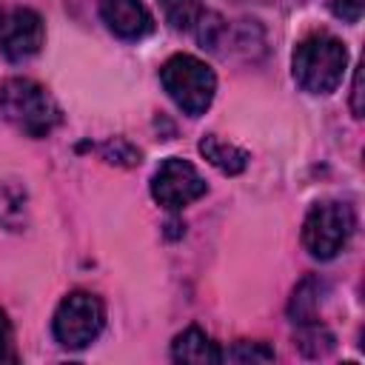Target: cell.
I'll use <instances>...</instances> for the list:
<instances>
[{"label":"cell","mask_w":365,"mask_h":365,"mask_svg":"<svg viewBox=\"0 0 365 365\" xmlns=\"http://www.w3.org/2000/svg\"><path fill=\"white\" fill-rule=\"evenodd\" d=\"M194 29H197L200 43H202V46H208V48H217V46L222 43V37L228 34V23H225L217 11H202Z\"/></svg>","instance_id":"15"},{"label":"cell","mask_w":365,"mask_h":365,"mask_svg":"<svg viewBox=\"0 0 365 365\" xmlns=\"http://www.w3.org/2000/svg\"><path fill=\"white\" fill-rule=\"evenodd\" d=\"M200 154H202L214 168H220L222 174H231V177L240 174V171H245V165H248V151H242V148H237V145L220 140L217 134H205V137L200 140Z\"/></svg>","instance_id":"10"},{"label":"cell","mask_w":365,"mask_h":365,"mask_svg":"<svg viewBox=\"0 0 365 365\" xmlns=\"http://www.w3.org/2000/svg\"><path fill=\"white\" fill-rule=\"evenodd\" d=\"M3 362H17V348H14L11 322H9L6 311L0 308V365H3Z\"/></svg>","instance_id":"17"},{"label":"cell","mask_w":365,"mask_h":365,"mask_svg":"<svg viewBox=\"0 0 365 365\" xmlns=\"http://www.w3.org/2000/svg\"><path fill=\"white\" fill-rule=\"evenodd\" d=\"M43 17L34 9H14L0 20V51L11 63H23L43 48Z\"/></svg>","instance_id":"7"},{"label":"cell","mask_w":365,"mask_h":365,"mask_svg":"<svg viewBox=\"0 0 365 365\" xmlns=\"http://www.w3.org/2000/svg\"><path fill=\"white\" fill-rule=\"evenodd\" d=\"M103 319L106 314H103L100 297H94L91 291H71L68 297L60 299L51 319V331L63 348L80 351L100 336Z\"/></svg>","instance_id":"4"},{"label":"cell","mask_w":365,"mask_h":365,"mask_svg":"<svg viewBox=\"0 0 365 365\" xmlns=\"http://www.w3.org/2000/svg\"><path fill=\"white\" fill-rule=\"evenodd\" d=\"M0 114L29 137H46L63 120L54 97L29 77H9L0 83Z\"/></svg>","instance_id":"2"},{"label":"cell","mask_w":365,"mask_h":365,"mask_svg":"<svg viewBox=\"0 0 365 365\" xmlns=\"http://www.w3.org/2000/svg\"><path fill=\"white\" fill-rule=\"evenodd\" d=\"M319 299H322V282L317 277H305L288 302V317L294 325H305V322H317L319 314Z\"/></svg>","instance_id":"11"},{"label":"cell","mask_w":365,"mask_h":365,"mask_svg":"<svg viewBox=\"0 0 365 365\" xmlns=\"http://www.w3.org/2000/svg\"><path fill=\"white\" fill-rule=\"evenodd\" d=\"M351 234H354V211L351 205L336 200L317 202L302 222V245L317 259L336 257L348 245Z\"/></svg>","instance_id":"5"},{"label":"cell","mask_w":365,"mask_h":365,"mask_svg":"<svg viewBox=\"0 0 365 365\" xmlns=\"http://www.w3.org/2000/svg\"><path fill=\"white\" fill-rule=\"evenodd\" d=\"M331 11L345 20V23H356L362 17V9H365V0H328Z\"/></svg>","instance_id":"18"},{"label":"cell","mask_w":365,"mask_h":365,"mask_svg":"<svg viewBox=\"0 0 365 365\" xmlns=\"http://www.w3.org/2000/svg\"><path fill=\"white\" fill-rule=\"evenodd\" d=\"M160 83L165 94L177 103V108L188 117L205 114L217 91V77L211 66H205L194 54H171L160 66Z\"/></svg>","instance_id":"3"},{"label":"cell","mask_w":365,"mask_h":365,"mask_svg":"<svg viewBox=\"0 0 365 365\" xmlns=\"http://www.w3.org/2000/svg\"><path fill=\"white\" fill-rule=\"evenodd\" d=\"M294 342H297V348H299L305 356H311V359L328 356V354L334 351V345H336L334 334H331L325 325H319V319H317V322L297 325V336H294Z\"/></svg>","instance_id":"12"},{"label":"cell","mask_w":365,"mask_h":365,"mask_svg":"<svg viewBox=\"0 0 365 365\" xmlns=\"http://www.w3.org/2000/svg\"><path fill=\"white\" fill-rule=\"evenodd\" d=\"M100 17L123 40H140L154 29L151 11L140 0H100Z\"/></svg>","instance_id":"8"},{"label":"cell","mask_w":365,"mask_h":365,"mask_svg":"<svg viewBox=\"0 0 365 365\" xmlns=\"http://www.w3.org/2000/svg\"><path fill=\"white\" fill-rule=\"evenodd\" d=\"M205 191H208V185H205L202 174L182 157L163 160L151 177V197L168 211H180L185 205H191Z\"/></svg>","instance_id":"6"},{"label":"cell","mask_w":365,"mask_h":365,"mask_svg":"<svg viewBox=\"0 0 365 365\" xmlns=\"http://www.w3.org/2000/svg\"><path fill=\"white\" fill-rule=\"evenodd\" d=\"M0 20H3V17H0Z\"/></svg>","instance_id":"20"},{"label":"cell","mask_w":365,"mask_h":365,"mask_svg":"<svg viewBox=\"0 0 365 365\" xmlns=\"http://www.w3.org/2000/svg\"><path fill=\"white\" fill-rule=\"evenodd\" d=\"M348 66V48L339 37L328 31H311L305 34L291 57L294 80L308 94H331L342 83Z\"/></svg>","instance_id":"1"},{"label":"cell","mask_w":365,"mask_h":365,"mask_svg":"<svg viewBox=\"0 0 365 365\" xmlns=\"http://www.w3.org/2000/svg\"><path fill=\"white\" fill-rule=\"evenodd\" d=\"M171 356L177 362H191V365H214L222 362V351L217 348V342L197 325L185 328L182 334L174 336L171 342Z\"/></svg>","instance_id":"9"},{"label":"cell","mask_w":365,"mask_h":365,"mask_svg":"<svg viewBox=\"0 0 365 365\" xmlns=\"http://www.w3.org/2000/svg\"><path fill=\"white\" fill-rule=\"evenodd\" d=\"M160 9H163L165 23H168L174 31H188V29H194L197 20H200V14H202L200 0H160Z\"/></svg>","instance_id":"13"},{"label":"cell","mask_w":365,"mask_h":365,"mask_svg":"<svg viewBox=\"0 0 365 365\" xmlns=\"http://www.w3.org/2000/svg\"><path fill=\"white\" fill-rule=\"evenodd\" d=\"M274 348L265 342H234L228 351H222V359L228 362H274Z\"/></svg>","instance_id":"14"},{"label":"cell","mask_w":365,"mask_h":365,"mask_svg":"<svg viewBox=\"0 0 365 365\" xmlns=\"http://www.w3.org/2000/svg\"><path fill=\"white\" fill-rule=\"evenodd\" d=\"M351 111H354L356 120H359L362 111H365V100H362V68H359V66H356V71H354V86H351Z\"/></svg>","instance_id":"19"},{"label":"cell","mask_w":365,"mask_h":365,"mask_svg":"<svg viewBox=\"0 0 365 365\" xmlns=\"http://www.w3.org/2000/svg\"><path fill=\"white\" fill-rule=\"evenodd\" d=\"M103 157H106L108 163H117V165H134V163H140V151H137L128 140H123V137L108 140V143L103 145Z\"/></svg>","instance_id":"16"}]
</instances>
